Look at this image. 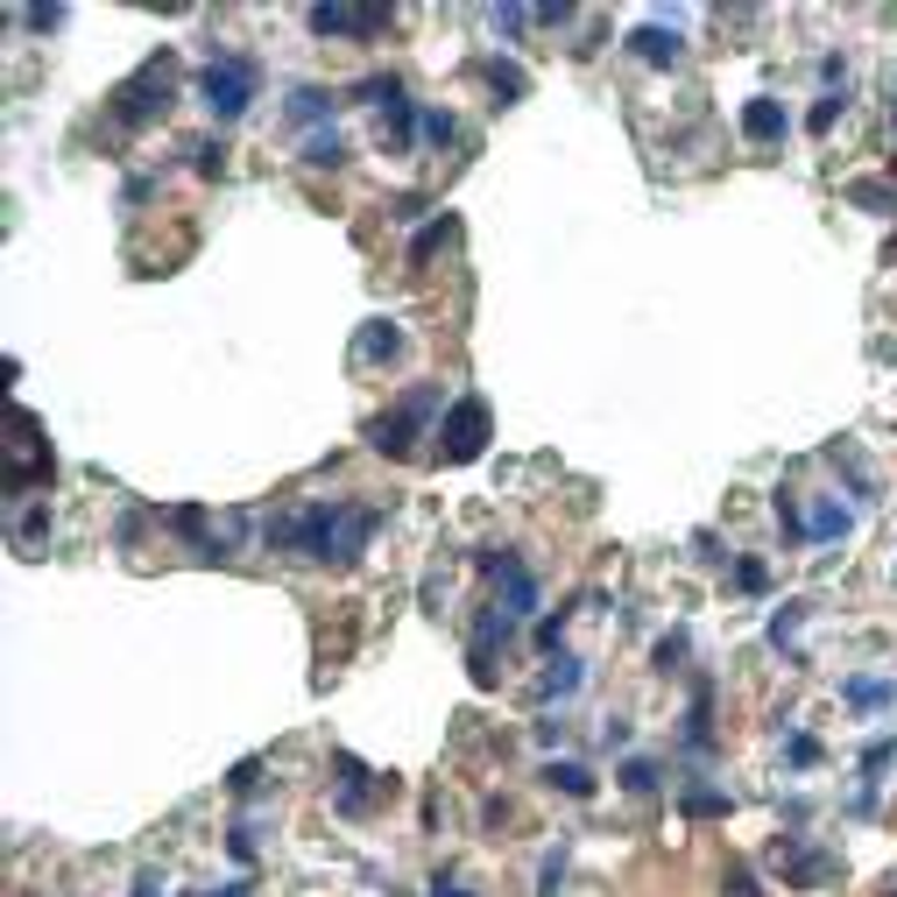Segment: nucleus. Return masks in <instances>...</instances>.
<instances>
[{"label": "nucleus", "instance_id": "1", "mask_svg": "<svg viewBox=\"0 0 897 897\" xmlns=\"http://www.w3.org/2000/svg\"><path fill=\"white\" fill-rule=\"evenodd\" d=\"M381 530V509L375 502H354V495H318V502H297L283 509V517H269V551H297V559L312 565H360V551L375 544Z\"/></svg>", "mask_w": 897, "mask_h": 897}, {"label": "nucleus", "instance_id": "2", "mask_svg": "<svg viewBox=\"0 0 897 897\" xmlns=\"http://www.w3.org/2000/svg\"><path fill=\"white\" fill-rule=\"evenodd\" d=\"M446 410H452L446 389H438V381H417V389L396 396V410L368 417V446L381 452V460H404V452H410L431 425H446ZM431 438H438V431H431Z\"/></svg>", "mask_w": 897, "mask_h": 897}, {"label": "nucleus", "instance_id": "3", "mask_svg": "<svg viewBox=\"0 0 897 897\" xmlns=\"http://www.w3.org/2000/svg\"><path fill=\"white\" fill-rule=\"evenodd\" d=\"M170 106H177V57H170V50H156V57H149V64L135 71V79H121V85H113L106 121L135 135V128H156Z\"/></svg>", "mask_w": 897, "mask_h": 897}, {"label": "nucleus", "instance_id": "4", "mask_svg": "<svg viewBox=\"0 0 897 897\" xmlns=\"http://www.w3.org/2000/svg\"><path fill=\"white\" fill-rule=\"evenodd\" d=\"M255 85H262V57H247V50H226V57H213V64L198 71V100H205V113H213L220 128L247 113Z\"/></svg>", "mask_w": 897, "mask_h": 897}, {"label": "nucleus", "instance_id": "5", "mask_svg": "<svg viewBox=\"0 0 897 897\" xmlns=\"http://www.w3.org/2000/svg\"><path fill=\"white\" fill-rule=\"evenodd\" d=\"M495 438V410L481 404V396H460V404L446 410V425H438V460L446 467H473L488 452Z\"/></svg>", "mask_w": 897, "mask_h": 897}, {"label": "nucleus", "instance_id": "6", "mask_svg": "<svg viewBox=\"0 0 897 897\" xmlns=\"http://www.w3.org/2000/svg\"><path fill=\"white\" fill-rule=\"evenodd\" d=\"M50 473H57V460H50V446H43V425H35V410H14V473H8V502L22 509L35 488H50Z\"/></svg>", "mask_w": 897, "mask_h": 897}, {"label": "nucleus", "instance_id": "7", "mask_svg": "<svg viewBox=\"0 0 897 897\" xmlns=\"http://www.w3.org/2000/svg\"><path fill=\"white\" fill-rule=\"evenodd\" d=\"M333 771H339V792H333V806L347 813V819H360V813H375L381 798H396V777H381V771H368V763H360V756H347V750L333 756Z\"/></svg>", "mask_w": 897, "mask_h": 897}, {"label": "nucleus", "instance_id": "8", "mask_svg": "<svg viewBox=\"0 0 897 897\" xmlns=\"http://www.w3.org/2000/svg\"><path fill=\"white\" fill-rule=\"evenodd\" d=\"M304 29H312V35H354V43H375V35L396 29V8H304Z\"/></svg>", "mask_w": 897, "mask_h": 897}, {"label": "nucleus", "instance_id": "9", "mask_svg": "<svg viewBox=\"0 0 897 897\" xmlns=\"http://www.w3.org/2000/svg\"><path fill=\"white\" fill-rule=\"evenodd\" d=\"M509 636H517V615H509L502 601H488L481 615H473V651H467L473 685H495V651H509Z\"/></svg>", "mask_w": 897, "mask_h": 897}, {"label": "nucleus", "instance_id": "10", "mask_svg": "<svg viewBox=\"0 0 897 897\" xmlns=\"http://www.w3.org/2000/svg\"><path fill=\"white\" fill-rule=\"evenodd\" d=\"M629 57H636V64L672 71L679 57H685V35H679V29H664V22H643V29H629Z\"/></svg>", "mask_w": 897, "mask_h": 897}, {"label": "nucleus", "instance_id": "11", "mask_svg": "<svg viewBox=\"0 0 897 897\" xmlns=\"http://www.w3.org/2000/svg\"><path fill=\"white\" fill-rule=\"evenodd\" d=\"M785 135H792V113H785V100H750V106H742V142L777 149Z\"/></svg>", "mask_w": 897, "mask_h": 897}, {"label": "nucleus", "instance_id": "12", "mask_svg": "<svg viewBox=\"0 0 897 897\" xmlns=\"http://www.w3.org/2000/svg\"><path fill=\"white\" fill-rule=\"evenodd\" d=\"M777 869H785L798 890H813V884H827V876H834V855L798 848V834H785V842H777Z\"/></svg>", "mask_w": 897, "mask_h": 897}, {"label": "nucleus", "instance_id": "13", "mask_svg": "<svg viewBox=\"0 0 897 897\" xmlns=\"http://www.w3.org/2000/svg\"><path fill=\"white\" fill-rule=\"evenodd\" d=\"M396 354H404V326H396V318H368L360 339H354V360L360 368H389Z\"/></svg>", "mask_w": 897, "mask_h": 897}, {"label": "nucleus", "instance_id": "14", "mask_svg": "<svg viewBox=\"0 0 897 897\" xmlns=\"http://www.w3.org/2000/svg\"><path fill=\"white\" fill-rule=\"evenodd\" d=\"M481 79H488V92H495V106H517L523 92H530V71L517 64V57H488Z\"/></svg>", "mask_w": 897, "mask_h": 897}, {"label": "nucleus", "instance_id": "15", "mask_svg": "<svg viewBox=\"0 0 897 897\" xmlns=\"http://www.w3.org/2000/svg\"><path fill=\"white\" fill-rule=\"evenodd\" d=\"M410 135H425V113H417L410 100H396V106H389V121H381V135H375V142H381V156H404Z\"/></svg>", "mask_w": 897, "mask_h": 897}, {"label": "nucleus", "instance_id": "16", "mask_svg": "<svg viewBox=\"0 0 897 897\" xmlns=\"http://www.w3.org/2000/svg\"><path fill=\"white\" fill-rule=\"evenodd\" d=\"M842 700H848L855 714H876V707H897V685H890V679L855 672V679H842Z\"/></svg>", "mask_w": 897, "mask_h": 897}, {"label": "nucleus", "instance_id": "17", "mask_svg": "<svg viewBox=\"0 0 897 897\" xmlns=\"http://www.w3.org/2000/svg\"><path fill=\"white\" fill-rule=\"evenodd\" d=\"M685 750H714V685H693V707H685Z\"/></svg>", "mask_w": 897, "mask_h": 897}, {"label": "nucleus", "instance_id": "18", "mask_svg": "<svg viewBox=\"0 0 897 897\" xmlns=\"http://www.w3.org/2000/svg\"><path fill=\"white\" fill-rule=\"evenodd\" d=\"M452 241H460V220H452V213H438L431 226H417V241H410V269H425V262L446 255Z\"/></svg>", "mask_w": 897, "mask_h": 897}, {"label": "nucleus", "instance_id": "19", "mask_svg": "<svg viewBox=\"0 0 897 897\" xmlns=\"http://www.w3.org/2000/svg\"><path fill=\"white\" fill-rule=\"evenodd\" d=\"M50 502H22V509H14V523H8V538L14 544H22V551H35V544H50Z\"/></svg>", "mask_w": 897, "mask_h": 897}, {"label": "nucleus", "instance_id": "20", "mask_svg": "<svg viewBox=\"0 0 897 897\" xmlns=\"http://www.w3.org/2000/svg\"><path fill=\"white\" fill-rule=\"evenodd\" d=\"M848 523H855V517H848L842 502H813V509H806V544H834V538H848Z\"/></svg>", "mask_w": 897, "mask_h": 897}, {"label": "nucleus", "instance_id": "21", "mask_svg": "<svg viewBox=\"0 0 897 897\" xmlns=\"http://www.w3.org/2000/svg\"><path fill=\"white\" fill-rule=\"evenodd\" d=\"M544 785L565 792V798H594V771H587V763H572V756H565V763L551 756V763H544Z\"/></svg>", "mask_w": 897, "mask_h": 897}, {"label": "nucleus", "instance_id": "22", "mask_svg": "<svg viewBox=\"0 0 897 897\" xmlns=\"http://www.w3.org/2000/svg\"><path fill=\"white\" fill-rule=\"evenodd\" d=\"M580 685H587V664H580V658H559V664L538 679V700H572Z\"/></svg>", "mask_w": 897, "mask_h": 897}, {"label": "nucleus", "instance_id": "23", "mask_svg": "<svg viewBox=\"0 0 897 897\" xmlns=\"http://www.w3.org/2000/svg\"><path fill=\"white\" fill-rule=\"evenodd\" d=\"M283 113H290L297 128H312V121H333V92H326V85H297V92H290V106H283Z\"/></svg>", "mask_w": 897, "mask_h": 897}, {"label": "nucleus", "instance_id": "24", "mask_svg": "<svg viewBox=\"0 0 897 897\" xmlns=\"http://www.w3.org/2000/svg\"><path fill=\"white\" fill-rule=\"evenodd\" d=\"M404 100V79L396 71H368V79L354 85V106H396Z\"/></svg>", "mask_w": 897, "mask_h": 897}, {"label": "nucleus", "instance_id": "25", "mask_svg": "<svg viewBox=\"0 0 897 897\" xmlns=\"http://www.w3.org/2000/svg\"><path fill=\"white\" fill-rule=\"evenodd\" d=\"M304 163H312V170H339V163H347V135H339V128L312 135V142H304Z\"/></svg>", "mask_w": 897, "mask_h": 897}, {"label": "nucleus", "instance_id": "26", "mask_svg": "<svg viewBox=\"0 0 897 897\" xmlns=\"http://www.w3.org/2000/svg\"><path fill=\"white\" fill-rule=\"evenodd\" d=\"M848 205H863V213H897V184L855 177V184H848Z\"/></svg>", "mask_w": 897, "mask_h": 897}, {"label": "nucleus", "instance_id": "27", "mask_svg": "<svg viewBox=\"0 0 897 897\" xmlns=\"http://www.w3.org/2000/svg\"><path fill=\"white\" fill-rule=\"evenodd\" d=\"M771 517H777V530H785V544H806V509H798V495H792V488H777Z\"/></svg>", "mask_w": 897, "mask_h": 897}, {"label": "nucleus", "instance_id": "28", "mask_svg": "<svg viewBox=\"0 0 897 897\" xmlns=\"http://www.w3.org/2000/svg\"><path fill=\"white\" fill-rule=\"evenodd\" d=\"M425 142L431 149H460V113H452V106H425Z\"/></svg>", "mask_w": 897, "mask_h": 897}, {"label": "nucleus", "instance_id": "29", "mask_svg": "<svg viewBox=\"0 0 897 897\" xmlns=\"http://www.w3.org/2000/svg\"><path fill=\"white\" fill-rule=\"evenodd\" d=\"M890 763H897V735H884V742H869V750H863V777H869V785H863V806H869V792H876V777H884V771H890Z\"/></svg>", "mask_w": 897, "mask_h": 897}, {"label": "nucleus", "instance_id": "30", "mask_svg": "<svg viewBox=\"0 0 897 897\" xmlns=\"http://www.w3.org/2000/svg\"><path fill=\"white\" fill-rule=\"evenodd\" d=\"M685 651H693V636H685V629H664L651 664H658V672H685Z\"/></svg>", "mask_w": 897, "mask_h": 897}, {"label": "nucleus", "instance_id": "31", "mask_svg": "<svg viewBox=\"0 0 897 897\" xmlns=\"http://www.w3.org/2000/svg\"><path fill=\"white\" fill-rule=\"evenodd\" d=\"M685 819H728V792L693 785V792H685Z\"/></svg>", "mask_w": 897, "mask_h": 897}, {"label": "nucleus", "instance_id": "32", "mask_svg": "<svg viewBox=\"0 0 897 897\" xmlns=\"http://www.w3.org/2000/svg\"><path fill=\"white\" fill-rule=\"evenodd\" d=\"M615 777H622V792H636V798H651V792H658V763H651V756H629Z\"/></svg>", "mask_w": 897, "mask_h": 897}, {"label": "nucleus", "instance_id": "33", "mask_svg": "<svg viewBox=\"0 0 897 897\" xmlns=\"http://www.w3.org/2000/svg\"><path fill=\"white\" fill-rule=\"evenodd\" d=\"M798 622H806V601H785L771 615V643H777V651H792V643H798Z\"/></svg>", "mask_w": 897, "mask_h": 897}, {"label": "nucleus", "instance_id": "34", "mask_svg": "<svg viewBox=\"0 0 897 897\" xmlns=\"http://www.w3.org/2000/svg\"><path fill=\"white\" fill-rule=\"evenodd\" d=\"M191 170H198V177H226V142L220 135L191 142Z\"/></svg>", "mask_w": 897, "mask_h": 897}, {"label": "nucleus", "instance_id": "35", "mask_svg": "<svg viewBox=\"0 0 897 897\" xmlns=\"http://www.w3.org/2000/svg\"><path fill=\"white\" fill-rule=\"evenodd\" d=\"M559 884H565V842L544 848V863H538V897H559Z\"/></svg>", "mask_w": 897, "mask_h": 897}, {"label": "nucleus", "instance_id": "36", "mask_svg": "<svg viewBox=\"0 0 897 897\" xmlns=\"http://www.w3.org/2000/svg\"><path fill=\"white\" fill-rule=\"evenodd\" d=\"M488 22H495V35H523L538 22V8H488Z\"/></svg>", "mask_w": 897, "mask_h": 897}, {"label": "nucleus", "instance_id": "37", "mask_svg": "<svg viewBox=\"0 0 897 897\" xmlns=\"http://www.w3.org/2000/svg\"><path fill=\"white\" fill-rule=\"evenodd\" d=\"M842 106H848V92H827V100H819V106L806 113V128H813V135H827V128L842 121Z\"/></svg>", "mask_w": 897, "mask_h": 897}, {"label": "nucleus", "instance_id": "38", "mask_svg": "<svg viewBox=\"0 0 897 897\" xmlns=\"http://www.w3.org/2000/svg\"><path fill=\"white\" fill-rule=\"evenodd\" d=\"M565 622H572V608H559V615L538 622V651H559V643H565Z\"/></svg>", "mask_w": 897, "mask_h": 897}, {"label": "nucleus", "instance_id": "39", "mask_svg": "<svg viewBox=\"0 0 897 897\" xmlns=\"http://www.w3.org/2000/svg\"><path fill=\"white\" fill-rule=\"evenodd\" d=\"M735 587H742V594H763V587H771V572H763V559H742V565H735Z\"/></svg>", "mask_w": 897, "mask_h": 897}, {"label": "nucleus", "instance_id": "40", "mask_svg": "<svg viewBox=\"0 0 897 897\" xmlns=\"http://www.w3.org/2000/svg\"><path fill=\"white\" fill-rule=\"evenodd\" d=\"M22 22L35 35H50V29H64V8H57V0H50V8H22Z\"/></svg>", "mask_w": 897, "mask_h": 897}, {"label": "nucleus", "instance_id": "41", "mask_svg": "<svg viewBox=\"0 0 897 897\" xmlns=\"http://www.w3.org/2000/svg\"><path fill=\"white\" fill-rule=\"evenodd\" d=\"M234 792H255L262 785V756H247V763H234V777H226Z\"/></svg>", "mask_w": 897, "mask_h": 897}, {"label": "nucleus", "instance_id": "42", "mask_svg": "<svg viewBox=\"0 0 897 897\" xmlns=\"http://www.w3.org/2000/svg\"><path fill=\"white\" fill-rule=\"evenodd\" d=\"M785 756L798 763V771H806V763H819V742H813V735H792V742H785Z\"/></svg>", "mask_w": 897, "mask_h": 897}, {"label": "nucleus", "instance_id": "43", "mask_svg": "<svg viewBox=\"0 0 897 897\" xmlns=\"http://www.w3.org/2000/svg\"><path fill=\"white\" fill-rule=\"evenodd\" d=\"M819 79H827V85H848V57L827 50V57H819Z\"/></svg>", "mask_w": 897, "mask_h": 897}, {"label": "nucleus", "instance_id": "44", "mask_svg": "<svg viewBox=\"0 0 897 897\" xmlns=\"http://www.w3.org/2000/svg\"><path fill=\"white\" fill-rule=\"evenodd\" d=\"M226 848H234V863H255V827H234V834H226Z\"/></svg>", "mask_w": 897, "mask_h": 897}, {"label": "nucleus", "instance_id": "45", "mask_svg": "<svg viewBox=\"0 0 897 897\" xmlns=\"http://www.w3.org/2000/svg\"><path fill=\"white\" fill-rule=\"evenodd\" d=\"M728 897H763V890H756V876H750V869H742V863L728 869Z\"/></svg>", "mask_w": 897, "mask_h": 897}, {"label": "nucleus", "instance_id": "46", "mask_svg": "<svg viewBox=\"0 0 897 897\" xmlns=\"http://www.w3.org/2000/svg\"><path fill=\"white\" fill-rule=\"evenodd\" d=\"M431 897H473V890L460 884V876H446V869H438V876H431Z\"/></svg>", "mask_w": 897, "mask_h": 897}, {"label": "nucleus", "instance_id": "47", "mask_svg": "<svg viewBox=\"0 0 897 897\" xmlns=\"http://www.w3.org/2000/svg\"><path fill=\"white\" fill-rule=\"evenodd\" d=\"M135 897H163V876H156V869H142V876H135Z\"/></svg>", "mask_w": 897, "mask_h": 897}, {"label": "nucleus", "instance_id": "48", "mask_svg": "<svg viewBox=\"0 0 897 897\" xmlns=\"http://www.w3.org/2000/svg\"><path fill=\"white\" fill-rule=\"evenodd\" d=\"M220 897H255V890H247V884H226V890H220Z\"/></svg>", "mask_w": 897, "mask_h": 897}, {"label": "nucleus", "instance_id": "49", "mask_svg": "<svg viewBox=\"0 0 897 897\" xmlns=\"http://www.w3.org/2000/svg\"><path fill=\"white\" fill-rule=\"evenodd\" d=\"M890 184H897V156H890Z\"/></svg>", "mask_w": 897, "mask_h": 897}, {"label": "nucleus", "instance_id": "50", "mask_svg": "<svg viewBox=\"0 0 897 897\" xmlns=\"http://www.w3.org/2000/svg\"><path fill=\"white\" fill-rule=\"evenodd\" d=\"M191 897H213V890H191Z\"/></svg>", "mask_w": 897, "mask_h": 897}, {"label": "nucleus", "instance_id": "51", "mask_svg": "<svg viewBox=\"0 0 897 897\" xmlns=\"http://www.w3.org/2000/svg\"><path fill=\"white\" fill-rule=\"evenodd\" d=\"M890 113H897V92H890Z\"/></svg>", "mask_w": 897, "mask_h": 897}, {"label": "nucleus", "instance_id": "52", "mask_svg": "<svg viewBox=\"0 0 897 897\" xmlns=\"http://www.w3.org/2000/svg\"><path fill=\"white\" fill-rule=\"evenodd\" d=\"M890 897H897V890H890Z\"/></svg>", "mask_w": 897, "mask_h": 897}]
</instances>
